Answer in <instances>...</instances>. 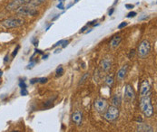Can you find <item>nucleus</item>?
<instances>
[{"label": "nucleus", "instance_id": "44", "mask_svg": "<svg viewBox=\"0 0 157 132\" xmlns=\"http://www.w3.org/2000/svg\"><path fill=\"white\" fill-rule=\"evenodd\" d=\"M12 132H18L17 130H13V131H12Z\"/></svg>", "mask_w": 157, "mask_h": 132}, {"label": "nucleus", "instance_id": "4", "mask_svg": "<svg viewBox=\"0 0 157 132\" xmlns=\"http://www.w3.org/2000/svg\"><path fill=\"white\" fill-rule=\"evenodd\" d=\"M151 51V43L148 40H143L138 46V55L139 57L143 59L150 53Z\"/></svg>", "mask_w": 157, "mask_h": 132}, {"label": "nucleus", "instance_id": "21", "mask_svg": "<svg viewBox=\"0 0 157 132\" xmlns=\"http://www.w3.org/2000/svg\"><path fill=\"white\" fill-rule=\"evenodd\" d=\"M19 87L21 88V89H27V84L25 83V81H21L19 83Z\"/></svg>", "mask_w": 157, "mask_h": 132}, {"label": "nucleus", "instance_id": "20", "mask_svg": "<svg viewBox=\"0 0 157 132\" xmlns=\"http://www.w3.org/2000/svg\"><path fill=\"white\" fill-rule=\"evenodd\" d=\"M47 81H48V79L47 78H46V77H42V78H39L38 79V83H47Z\"/></svg>", "mask_w": 157, "mask_h": 132}, {"label": "nucleus", "instance_id": "17", "mask_svg": "<svg viewBox=\"0 0 157 132\" xmlns=\"http://www.w3.org/2000/svg\"><path fill=\"white\" fill-rule=\"evenodd\" d=\"M104 83L108 87H111L113 85V83H114V78H113V76L107 75V76H106L105 79H104Z\"/></svg>", "mask_w": 157, "mask_h": 132}, {"label": "nucleus", "instance_id": "41", "mask_svg": "<svg viewBox=\"0 0 157 132\" xmlns=\"http://www.w3.org/2000/svg\"><path fill=\"white\" fill-rule=\"evenodd\" d=\"M8 56L7 55V56H5V60H4V61H5V62H8Z\"/></svg>", "mask_w": 157, "mask_h": 132}, {"label": "nucleus", "instance_id": "36", "mask_svg": "<svg viewBox=\"0 0 157 132\" xmlns=\"http://www.w3.org/2000/svg\"><path fill=\"white\" fill-rule=\"evenodd\" d=\"M114 11H115V9H114V8H112V9L109 11V16H112V14L114 13Z\"/></svg>", "mask_w": 157, "mask_h": 132}, {"label": "nucleus", "instance_id": "34", "mask_svg": "<svg viewBox=\"0 0 157 132\" xmlns=\"http://www.w3.org/2000/svg\"><path fill=\"white\" fill-rule=\"evenodd\" d=\"M146 18H148L147 16H142V17L139 18V20H143V19H146Z\"/></svg>", "mask_w": 157, "mask_h": 132}, {"label": "nucleus", "instance_id": "33", "mask_svg": "<svg viewBox=\"0 0 157 132\" xmlns=\"http://www.w3.org/2000/svg\"><path fill=\"white\" fill-rule=\"evenodd\" d=\"M35 62H31V64H30L28 65V67H27V68H32V67H33V66L35 65Z\"/></svg>", "mask_w": 157, "mask_h": 132}, {"label": "nucleus", "instance_id": "22", "mask_svg": "<svg viewBox=\"0 0 157 132\" xmlns=\"http://www.w3.org/2000/svg\"><path fill=\"white\" fill-rule=\"evenodd\" d=\"M126 26H127V22H123V23H121V24L118 26V29H122V28L125 27Z\"/></svg>", "mask_w": 157, "mask_h": 132}, {"label": "nucleus", "instance_id": "2", "mask_svg": "<svg viewBox=\"0 0 157 132\" xmlns=\"http://www.w3.org/2000/svg\"><path fill=\"white\" fill-rule=\"evenodd\" d=\"M25 24V20L21 17H13L9 19H5L1 23V26L5 28H16L19 27Z\"/></svg>", "mask_w": 157, "mask_h": 132}, {"label": "nucleus", "instance_id": "15", "mask_svg": "<svg viewBox=\"0 0 157 132\" xmlns=\"http://www.w3.org/2000/svg\"><path fill=\"white\" fill-rule=\"evenodd\" d=\"M151 126L147 125V124H143V123H140L137 126V131L136 132H148L149 129Z\"/></svg>", "mask_w": 157, "mask_h": 132}, {"label": "nucleus", "instance_id": "12", "mask_svg": "<svg viewBox=\"0 0 157 132\" xmlns=\"http://www.w3.org/2000/svg\"><path fill=\"white\" fill-rule=\"evenodd\" d=\"M101 69L104 71V72H108L110 70V68L112 66V60L109 59V58H105L104 59L102 62H101Z\"/></svg>", "mask_w": 157, "mask_h": 132}, {"label": "nucleus", "instance_id": "24", "mask_svg": "<svg viewBox=\"0 0 157 132\" xmlns=\"http://www.w3.org/2000/svg\"><path fill=\"white\" fill-rule=\"evenodd\" d=\"M19 48H20V46H19V45H17V46H16V48L15 49V51L13 52V53H12V56H13V57H15V56L17 54V53H18V50H19Z\"/></svg>", "mask_w": 157, "mask_h": 132}, {"label": "nucleus", "instance_id": "35", "mask_svg": "<svg viewBox=\"0 0 157 132\" xmlns=\"http://www.w3.org/2000/svg\"><path fill=\"white\" fill-rule=\"evenodd\" d=\"M86 28H87V26H85V27H83L82 29H81V30H80V33H84V32H85V31L86 30Z\"/></svg>", "mask_w": 157, "mask_h": 132}, {"label": "nucleus", "instance_id": "38", "mask_svg": "<svg viewBox=\"0 0 157 132\" xmlns=\"http://www.w3.org/2000/svg\"><path fill=\"white\" fill-rule=\"evenodd\" d=\"M35 53H42V51H40V50H38V49H35Z\"/></svg>", "mask_w": 157, "mask_h": 132}, {"label": "nucleus", "instance_id": "29", "mask_svg": "<svg viewBox=\"0 0 157 132\" xmlns=\"http://www.w3.org/2000/svg\"><path fill=\"white\" fill-rule=\"evenodd\" d=\"M68 43H69V41L64 40V42H63V43H62V47H63V48H65V47L68 45Z\"/></svg>", "mask_w": 157, "mask_h": 132}, {"label": "nucleus", "instance_id": "31", "mask_svg": "<svg viewBox=\"0 0 157 132\" xmlns=\"http://www.w3.org/2000/svg\"><path fill=\"white\" fill-rule=\"evenodd\" d=\"M32 43H34V45H35V46L38 45V40H36L35 38H33V39H32Z\"/></svg>", "mask_w": 157, "mask_h": 132}, {"label": "nucleus", "instance_id": "6", "mask_svg": "<svg viewBox=\"0 0 157 132\" xmlns=\"http://www.w3.org/2000/svg\"><path fill=\"white\" fill-rule=\"evenodd\" d=\"M94 108L95 110L100 113V114H102V113H104L106 109L108 108V103H107V100L105 99H103V98H98L96 99L95 102H94Z\"/></svg>", "mask_w": 157, "mask_h": 132}, {"label": "nucleus", "instance_id": "10", "mask_svg": "<svg viewBox=\"0 0 157 132\" xmlns=\"http://www.w3.org/2000/svg\"><path fill=\"white\" fill-rule=\"evenodd\" d=\"M149 94H150V84L146 80H144V81H143V83L141 84L140 95H141V97H143V96L149 95Z\"/></svg>", "mask_w": 157, "mask_h": 132}, {"label": "nucleus", "instance_id": "25", "mask_svg": "<svg viewBox=\"0 0 157 132\" xmlns=\"http://www.w3.org/2000/svg\"><path fill=\"white\" fill-rule=\"evenodd\" d=\"M135 16H136V12H134L133 11V12H130V13L127 15V17L128 18H130V17H134Z\"/></svg>", "mask_w": 157, "mask_h": 132}, {"label": "nucleus", "instance_id": "7", "mask_svg": "<svg viewBox=\"0 0 157 132\" xmlns=\"http://www.w3.org/2000/svg\"><path fill=\"white\" fill-rule=\"evenodd\" d=\"M31 0H13L11 3H9L7 7L8 10H16L19 7L24 5L28 4Z\"/></svg>", "mask_w": 157, "mask_h": 132}, {"label": "nucleus", "instance_id": "5", "mask_svg": "<svg viewBox=\"0 0 157 132\" xmlns=\"http://www.w3.org/2000/svg\"><path fill=\"white\" fill-rule=\"evenodd\" d=\"M16 12L18 15H21V16H34L37 15V10L34 7H31V5L28 4L21 5V7H19L16 10Z\"/></svg>", "mask_w": 157, "mask_h": 132}, {"label": "nucleus", "instance_id": "19", "mask_svg": "<svg viewBox=\"0 0 157 132\" xmlns=\"http://www.w3.org/2000/svg\"><path fill=\"white\" fill-rule=\"evenodd\" d=\"M63 73H64V68L62 66H59L57 69H56V77L61 76Z\"/></svg>", "mask_w": 157, "mask_h": 132}, {"label": "nucleus", "instance_id": "39", "mask_svg": "<svg viewBox=\"0 0 157 132\" xmlns=\"http://www.w3.org/2000/svg\"><path fill=\"white\" fill-rule=\"evenodd\" d=\"M61 52V49H57L56 51L55 52V53H60Z\"/></svg>", "mask_w": 157, "mask_h": 132}, {"label": "nucleus", "instance_id": "8", "mask_svg": "<svg viewBox=\"0 0 157 132\" xmlns=\"http://www.w3.org/2000/svg\"><path fill=\"white\" fill-rule=\"evenodd\" d=\"M124 97L126 99V100L132 102L134 100L135 97V92L134 91V88L131 84H126L125 85V89H124Z\"/></svg>", "mask_w": 157, "mask_h": 132}, {"label": "nucleus", "instance_id": "18", "mask_svg": "<svg viewBox=\"0 0 157 132\" xmlns=\"http://www.w3.org/2000/svg\"><path fill=\"white\" fill-rule=\"evenodd\" d=\"M89 78V72H85V73H84L83 74V76L81 77V79H80V81H79V83H78V86H80V85H82V84H84L85 83V81Z\"/></svg>", "mask_w": 157, "mask_h": 132}, {"label": "nucleus", "instance_id": "1", "mask_svg": "<svg viewBox=\"0 0 157 132\" xmlns=\"http://www.w3.org/2000/svg\"><path fill=\"white\" fill-rule=\"evenodd\" d=\"M140 108L146 118H151L154 115V107L151 102V96L150 94L146 96L141 97L140 100Z\"/></svg>", "mask_w": 157, "mask_h": 132}, {"label": "nucleus", "instance_id": "32", "mask_svg": "<svg viewBox=\"0 0 157 132\" xmlns=\"http://www.w3.org/2000/svg\"><path fill=\"white\" fill-rule=\"evenodd\" d=\"M57 7L59 8V9H64L65 7H64V5H63V2H61L58 5H57Z\"/></svg>", "mask_w": 157, "mask_h": 132}, {"label": "nucleus", "instance_id": "23", "mask_svg": "<svg viewBox=\"0 0 157 132\" xmlns=\"http://www.w3.org/2000/svg\"><path fill=\"white\" fill-rule=\"evenodd\" d=\"M20 93H21V95H22V96H27V94H28V91H27V89H21Z\"/></svg>", "mask_w": 157, "mask_h": 132}, {"label": "nucleus", "instance_id": "11", "mask_svg": "<svg viewBox=\"0 0 157 132\" xmlns=\"http://www.w3.org/2000/svg\"><path fill=\"white\" fill-rule=\"evenodd\" d=\"M128 68H129L128 64H125V65H124L120 69V70L118 71V72H117V79H118V81H123L125 78V76H126V73L128 72Z\"/></svg>", "mask_w": 157, "mask_h": 132}, {"label": "nucleus", "instance_id": "9", "mask_svg": "<svg viewBox=\"0 0 157 132\" xmlns=\"http://www.w3.org/2000/svg\"><path fill=\"white\" fill-rule=\"evenodd\" d=\"M72 120L75 125L81 126L83 121V112L80 110H75L72 114Z\"/></svg>", "mask_w": 157, "mask_h": 132}, {"label": "nucleus", "instance_id": "42", "mask_svg": "<svg viewBox=\"0 0 157 132\" xmlns=\"http://www.w3.org/2000/svg\"><path fill=\"white\" fill-rule=\"evenodd\" d=\"M79 1V0H74V3H77Z\"/></svg>", "mask_w": 157, "mask_h": 132}, {"label": "nucleus", "instance_id": "26", "mask_svg": "<svg viewBox=\"0 0 157 132\" xmlns=\"http://www.w3.org/2000/svg\"><path fill=\"white\" fill-rule=\"evenodd\" d=\"M35 83H38V79L37 78H34L32 80H30V84H35Z\"/></svg>", "mask_w": 157, "mask_h": 132}, {"label": "nucleus", "instance_id": "27", "mask_svg": "<svg viewBox=\"0 0 157 132\" xmlns=\"http://www.w3.org/2000/svg\"><path fill=\"white\" fill-rule=\"evenodd\" d=\"M134 53H135V51H134V50H132V51L130 52V53H129V58L130 59H132V58H133L134 57Z\"/></svg>", "mask_w": 157, "mask_h": 132}, {"label": "nucleus", "instance_id": "14", "mask_svg": "<svg viewBox=\"0 0 157 132\" xmlns=\"http://www.w3.org/2000/svg\"><path fill=\"white\" fill-rule=\"evenodd\" d=\"M112 104L113 106H115V107H119L121 106L122 104V97L121 95H119V94H116L114 97L112 98Z\"/></svg>", "mask_w": 157, "mask_h": 132}, {"label": "nucleus", "instance_id": "30", "mask_svg": "<svg viewBox=\"0 0 157 132\" xmlns=\"http://www.w3.org/2000/svg\"><path fill=\"white\" fill-rule=\"evenodd\" d=\"M63 42H64V40H61V41H59V42H57L55 43V45H54V46H53V48H55V47H56V46H58V45H62L63 43Z\"/></svg>", "mask_w": 157, "mask_h": 132}, {"label": "nucleus", "instance_id": "3", "mask_svg": "<svg viewBox=\"0 0 157 132\" xmlns=\"http://www.w3.org/2000/svg\"><path fill=\"white\" fill-rule=\"evenodd\" d=\"M119 113H120V111H119L118 107L112 105V106H109L108 108L106 109L104 118L105 120H107V121H115V119L118 118Z\"/></svg>", "mask_w": 157, "mask_h": 132}, {"label": "nucleus", "instance_id": "28", "mask_svg": "<svg viewBox=\"0 0 157 132\" xmlns=\"http://www.w3.org/2000/svg\"><path fill=\"white\" fill-rule=\"evenodd\" d=\"M125 8H127V9H132V8H134V5L126 4V5H125Z\"/></svg>", "mask_w": 157, "mask_h": 132}, {"label": "nucleus", "instance_id": "13", "mask_svg": "<svg viewBox=\"0 0 157 132\" xmlns=\"http://www.w3.org/2000/svg\"><path fill=\"white\" fill-rule=\"evenodd\" d=\"M122 41V37L121 36H115V37H113V39L111 40L110 42V45L112 48H116L119 45H120V43Z\"/></svg>", "mask_w": 157, "mask_h": 132}, {"label": "nucleus", "instance_id": "16", "mask_svg": "<svg viewBox=\"0 0 157 132\" xmlns=\"http://www.w3.org/2000/svg\"><path fill=\"white\" fill-rule=\"evenodd\" d=\"M46 1V0H31V1L28 3V5H30L31 7H38V5L44 4Z\"/></svg>", "mask_w": 157, "mask_h": 132}, {"label": "nucleus", "instance_id": "43", "mask_svg": "<svg viewBox=\"0 0 157 132\" xmlns=\"http://www.w3.org/2000/svg\"><path fill=\"white\" fill-rule=\"evenodd\" d=\"M2 73H3L2 72H0V77H1V76H2Z\"/></svg>", "mask_w": 157, "mask_h": 132}, {"label": "nucleus", "instance_id": "40", "mask_svg": "<svg viewBox=\"0 0 157 132\" xmlns=\"http://www.w3.org/2000/svg\"><path fill=\"white\" fill-rule=\"evenodd\" d=\"M47 57H48V54H46V55H44V56H43V59H44V60H46Z\"/></svg>", "mask_w": 157, "mask_h": 132}, {"label": "nucleus", "instance_id": "37", "mask_svg": "<svg viewBox=\"0 0 157 132\" xmlns=\"http://www.w3.org/2000/svg\"><path fill=\"white\" fill-rule=\"evenodd\" d=\"M148 132H155V131H154V128H152V127H150V129H149V130H148Z\"/></svg>", "mask_w": 157, "mask_h": 132}]
</instances>
